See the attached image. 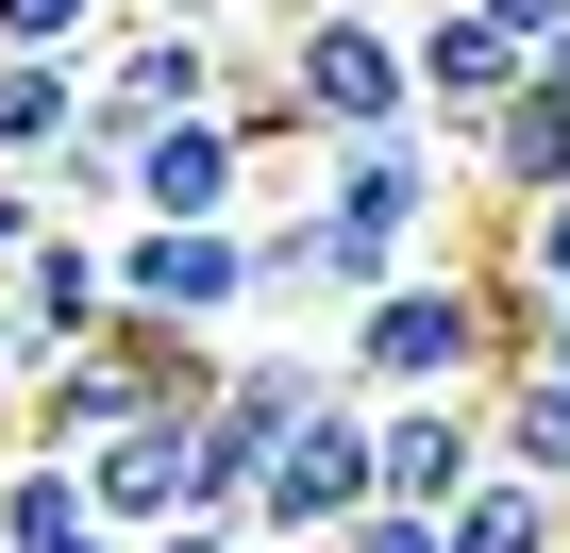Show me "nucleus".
Here are the masks:
<instances>
[{
    "label": "nucleus",
    "mask_w": 570,
    "mask_h": 553,
    "mask_svg": "<svg viewBox=\"0 0 570 553\" xmlns=\"http://www.w3.org/2000/svg\"><path fill=\"white\" fill-rule=\"evenodd\" d=\"M252 135L235 118H168V135H135V218H168V235H235L252 218Z\"/></svg>",
    "instance_id": "6e6552de"
},
{
    "label": "nucleus",
    "mask_w": 570,
    "mask_h": 553,
    "mask_svg": "<svg viewBox=\"0 0 570 553\" xmlns=\"http://www.w3.org/2000/svg\"><path fill=\"white\" fill-rule=\"evenodd\" d=\"M235 68H252V51H235L218 18H118V34L85 51V118H101V135H168V118H218Z\"/></svg>",
    "instance_id": "20e7f679"
},
{
    "label": "nucleus",
    "mask_w": 570,
    "mask_h": 553,
    "mask_svg": "<svg viewBox=\"0 0 570 553\" xmlns=\"http://www.w3.org/2000/svg\"><path fill=\"white\" fill-rule=\"evenodd\" d=\"M151 553H268V536H252V520H168Z\"/></svg>",
    "instance_id": "b1692460"
},
{
    "label": "nucleus",
    "mask_w": 570,
    "mask_h": 553,
    "mask_svg": "<svg viewBox=\"0 0 570 553\" xmlns=\"http://www.w3.org/2000/svg\"><path fill=\"white\" fill-rule=\"evenodd\" d=\"M403 51H420V118H436L453 151H470V135H487V118L537 85V51H503L470 0H420V18H403Z\"/></svg>",
    "instance_id": "1a4fd4ad"
},
{
    "label": "nucleus",
    "mask_w": 570,
    "mask_h": 553,
    "mask_svg": "<svg viewBox=\"0 0 570 553\" xmlns=\"http://www.w3.org/2000/svg\"><path fill=\"white\" fill-rule=\"evenodd\" d=\"M470 18H487L503 51H570V0H470Z\"/></svg>",
    "instance_id": "aec40b11"
},
{
    "label": "nucleus",
    "mask_w": 570,
    "mask_h": 553,
    "mask_svg": "<svg viewBox=\"0 0 570 553\" xmlns=\"http://www.w3.org/2000/svg\"><path fill=\"white\" fill-rule=\"evenodd\" d=\"M453 135L420 118V135H353V151H320V185H303V218H320V286H336V319L370 303V286H403V268L436 251V218H453Z\"/></svg>",
    "instance_id": "f03ea898"
},
{
    "label": "nucleus",
    "mask_w": 570,
    "mask_h": 553,
    "mask_svg": "<svg viewBox=\"0 0 570 553\" xmlns=\"http://www.w3.org/2000/svg\"><path fill=\"white\" fill-rule=\"evenodd\" d=\"M0 303H18V336L68 369V353H101V336H118V251H101L85 218H51V235L18 251V286H0Z\"/></svg>",
    "instance_id": "9b49d317"
},
{
    "label": "nucleus",
    "mask_w": 570,
    "mask_h": 553,
    "mask_svg": "<svg viewBox=\"0 0 570 553\" xmlns=\"http://www.w3.org/2000/svg\"><path fill=\"white\" fill-rule=\"evenodd\" d=\"M503 369H553L570 386V303H503Z\"/></svg>",
    "instance_id": "6ab92c4d"
},
{
    "label": "nucleus",
    "mask_w": 570,
    "mask_h": 553,
    "mask_svg": "<svg viewBox=\"0 0 570 553\" xmlns=\"http://www.w3.org/2000/svg\"><path fill=\"white\" fill-rule=\"evenodd\" d=\"M503 303H570V201H537V218H503V268H487Z\"/></svg>",
    "instance_id": "f3484780"
},
{
    "label": "nucleus",
    "mask_w": 570,
    "mask_h": 553,
    "mask_svg": "<svg viewBox=\"0 0 570 553\" xmlns=\"http://www.w3.org/2000/svg\"><path fill=\"white\" fill-rule=\"evenodd\" d=\"M336 386L353 403H487L503 386V286L487 268H403V286H370L336 319Z\"/></svg>",
    "instance_id": "f257e3e1"
},
{
    "label": "nucleus",
    "mask_w": 570,
    "mask_h": 553,
    "mask_svg": "<svg viewBox=\"0 0 570 553\" xmlns=\"http://www.w3.org/2000/svg\"><path fill=\"white\" fill-rule=\"evenodd\" d=\"M68 470H85L101 536H118V553H151L168 520H202V403H151L135 436H101V453H68Z\"/></svg>",
    "instance_id": "0eeeda50"
},
{
    "label": "nucleus",
    "mask_w": 570,
    "mask_h": 553,
    "mask_svg": "<svg viewBox=\"0 0 570 553\" xmlns=\"http://www.w3.org/2000/svg\"><path fill=\"white\" fill-rule=\"evenodd\" d=\"M370 486L403 520H453L487 486V403H370Z\"/></svg>",
    "instance_id": "9d476101"
},
{
    "label": "nucleus",
    "mask_w": 570,
    "mask_h": 553,
    "mask_svg": "<svg viewBox=\"0 0 570 553\" xmlns=\"http://www.w3.org/2000/svg\"><path fill=\"white\" fill-rule=\"evenodd\" d=\"M370 503H386V486H370V403H353V386H320L303 419H285L268 486H252V536H268V553H336Z\"/></svg>",
    "instance_id": "39448f33"
},
{
    "label": "nucleus",
    "mask_w": 570,
    "mask_h": 553,
    "mask_svg": "<svg viewBox=\"0 0 570 553\" xmlns=\"http://www.w3.org/2000/svg\"><path fill=\"white\" fill-rule=\"evenodd\" d=\"M336 553H453V536H436V520H403V503H370V520H353Z\"/></svg>",
    "instance_id": "4be33fe9"
},
{
    "label": "nucleus",
    "mask_w": 570,
    "mask_h": 553,
    "mask_svg": "<svg viewBox=\"0 0 570 553\" xmlns=\"http://www.w3.org/2000/svg\"><path fill=\"white\" fill-rule=\"evenodd\" d=\"M35 386H51V353H35V336H18V303H0V419H18V403H35Z\"/></svg>",
    "instance_id": "5701e85b"
},
{
    "label": "nucleus",
    "mask_w": 570,
    "mask_h": 553,
    "mask_svg": "<svg viewBox=\"0 0 570 553\" xmlns=\"http://www.w3.org/2000/svg\"><path fill=\"white\" fill-rule=\"evenodd\" d=\"M51 235V185H18V168H0V286H18V251Z\"/></svg>",
    "instance_id": "412c9836"
},
{
    "label": "nucleus",
    "mask_w": 570,
    "mask_h": 553,
    "mask_svg": "<svg viewBox=\"0 0 570 553\" xmlns=\"http://www.w3.org/2000/svg\"><path fill=\"white\" fill-rule=\"evenodd\" d=\"M436 536H453V553H570V503H553V486H520V470H487Z\"/></svg>",
    "instance_id": "dca6fc26"
},
{
    "label": "nucleus",
    "mask_w": 570,
    "mask_h": 553,
    "mask_svg": "<svg viewBox=\"0 0 570 553\" xmlns=\"http://www.w3.org/2000/svg\"><path fill=\"white\" fill-rule=\"evenodd\" d=\"M118 34V0H0V51H51V68H85Z\"/></svg>",
    "instance_id": "a211bd4d"
},
{
    "label": "nucleus",
    "mask_w": 570,
    "mask_h": 553,
    "mask_svg": "<svg viewBox=\"0 0 570 553\" xmlns=\"http://www.w3.org/2000/svg\"><path fill=\"white\" fill-rule=\"evenodd\" d=\"M453 168H470V185H487L503 218H537V201H570V85H520V101H503V118H487L470 151H453Z\"/></svg>",
    "instance_id": "f8f14e48"
},
{
    "label": "nucleus",
    "mask_w": 570,
    "mask_h": 553,
    "mask_svg": "<svg viewBox=\"0 0 570 553\" xmlns=\"http://www.w3.org/2000/svg\"><path fill=\"white\" fill-rule=\"evenodd\" d=\"M268 85H285V118H303L320 151H353V135H420V51H403V18H370V0H285Z\"/></svg>",
    "instance_id": "7ed1b4c3"
},
{
    "label": "nucleus",
    "mask_w": 570,
    "mask_h": 553,
    "mask_svg": "<svg viewBox=\"0 0 570 553\" xmlns=\"http://www.w3.org/2000/svg\"><path fill=\"white\" fill-rule=\"evenodd\" d=\"M118 251V319H151V336H235L268 286H252V218L235 235H168V218H118L101 235Z\"/></svg>",
    "instance_id": "423d86ee"
},
{
    "label": "nucleus",
    "mask_w": 570,
    "mask_h": 553,
    "mask_svg": "<svg viewBox=\"0 0 570 553\" xmlns=\"http://www.w3.org/2000/svg\"><path fill=\"white\" fill-rule=\"evenodd\" d=\"M68 135H85V68H51V51H0V168L35 185Z\"/></svg>",
    "instance_id": "2eb2a0df"
},
{
    "label": "nucleus",
    "mask_w": 570,
    "mask_h": 553,
    "mask_svg": "<svg viewBox=\"0 0 570 553\" xmlns=\"http://www.w3.org/2000/svg\"><path fill=\"white\" fill-rule=\"evenodd\" d=\"M0 436H18V419H0Z\"/></svg>",
    "instance_id": "a878e982"
},
{
    "label": "nucleus",
    "mask_w": 570,
    "mask_h": 553,
    "mask_svg": "<svg viewBox=\"0 0 570 553\" xmlns=\"http://www.w3.org/2000/svg\"><path fill=\"white\" fill-rule=\"evenodd\" d=\"M537 85H570V51H537Z\"/></svg>",
    "instance_id": "393cba45"
},
{
    "label": "nucleus",
    "mask_w": 570,
    "mask_h": 553,
    "mask_svg": "<svg viewBox=\"0 0 570 553\" xmlns=\"http://www.w3.org/2000/svg\"><path fill=\"white\" fill-rule=\"evenodd\" d=\"M0 553H118L68 453H0Z\"/></svg>",
    "instance_id": "ddd939ff"
},
{
    "label": "nucleus",
    "mask_w": 570,
    "mask_h": 553,
    "mask_svg": "<svg viewBox=\"0 0 570 553\" xmlns=\"http://www.w3.org/2000/svg\"><path fill=\"white\" fill-rule=\"evenodd\" d=\"M487 470H520V486L570 503V386H553V369H503V386H487Z\"/></svg>",
    "instance_id": "4468645a"
}]
</instances>
